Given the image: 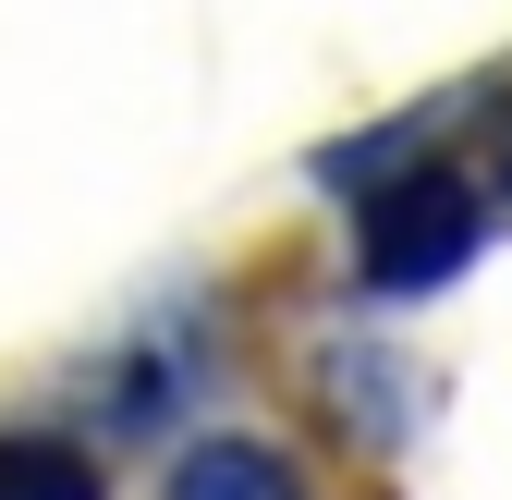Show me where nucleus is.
<instances>
[{
    "mask_svg": "<svg viewBox=\"0 0 512 500\" xmlns=\"http://www.w3.org/2000/svg\"><path fill=\"white\" fill-rule=\"evenodd\" d=\"M0 500H98V464L74 440H0Z\"/></svg>",
    "mask_w": 512,
    "mask_h": 500,
    "instance_id": "3",
    "label": "nucleus"
},
{
    "mask_svg": "<svg viewBox=\"0 0 512 500\" xmlns=\"http://www.w3.org/2000/svg\"><path fill=\"white\" fill-rule=\"evenodd\" d=\"M500 196H512V147H500Z\"/></svg>",
    "mask_w": 512,
    "mask_h": 500,
    "instance_id": "4",
    "label": "nucleus"
},
{
    "mask_svg": "<svg viewBox=\"0 0 512 500\" xmlns=\"http://www.w3.org/2000/svg\"><path fill=\"white\" fill-rule=\"evenodd\" d=\"M476 232H488V208H476L464 171H403L391 196L366 208V281L378 293H439L476 257Z\"/></svg>",
    "mask_w": 512,
    "mask_h": 500,
    "instance_id": "1",
    "label": "nucleus"
},
{
    "mask_svg": "<svg viewBox=\"0 0 512 500\" xmlns=\"http://www.w3.org/2000/svg\"><path fill=\"white\" fill-rule=\"evenodd\" d=\"M171 500H305V488H293V464L269 440H196L183 476H171Z\"/></svg>",
    "mask_w": 512,
    "mask_h": 500,
    "instance_id": "2",
    "label": "nucleus"
}]
</instances>
